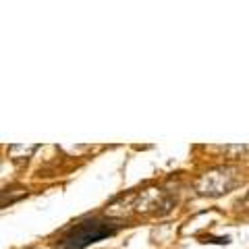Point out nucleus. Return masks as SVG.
Listing matches in <instances>:
<instances>
[{
    "label": "nucleus",
    "mask_w": 249,
    "mask_h": 249,
    "mask_svg": "<svg viewBox=\"0 0 249 249\" xmlns=\"http://www.w3.org/2000/svg\"><path fill=\"white\" fill-rule=\"evenodd\" d=\"M247 199H249V193H247Z\"/></svg>",
    "instance_id": "4"
},
{
    "label": "nucleus",
    "mask_w": 249,
    "mask_h": 249,
    "mask_svg": "<svg viewBox=\"0 0 249 249\" xmlns=\"http://www.w3.org/2000/svg\"><path fill=\"white\" fill-rule=\"evenodd\" d=\"M121 229V224L102 220V218H88L73 224L65 235L60 237V249H85L88 245L102 241L106 237H112L116 231Z\"/></svg>",
    "instance_id": "1"
},
{
    "label": "nucleus",
    "mask_w": 249,
    "mask_h": 249,
    "mask_svg": "<svg viewBox=\"0 0 249 249\" xmlns=\"http://www.w3.org/2000/svg\"><path fill=\"white\" fill-rule=\"evenodd\" d=\"M164 193L160 189H145L142 191V196L137 199V212H158V208H166L170 206V201H162Z\"/></svg>",
    "instance_id": "3"
},
{
    "label": "nucleus",
    "mask_w": 249,
    "mask_h": 249,
    "mask_svg": "<svg viewBox=\"0 0 249 249\" xmlns=\"http://www.w3.org/2000/svg\"><path fill=\"white\" fill-rule=\"evenodd\" d=\"M232 170H212V173L204 175L197 181V191L204 193V196H220V193H227L232 189L235 185V175H231Z\"/></svg>",
    "instance_id": "2"
}]
</instances>
